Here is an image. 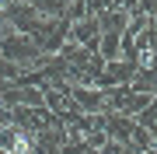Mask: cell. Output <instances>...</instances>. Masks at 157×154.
I'll use <instances>...</instances> for the list:
<instances>
[{
    "label": "cell",
    "instance_id": "6da1fadb",
    "mask_svg": "<svg viewBox=\"0 0 157 154\" xmlns=\"http://www.w3.org/2000/svg\"><path fill=\"white\" fill-rule=\"evenodd\" d=\"M11 154H39V151H35V144H32L28 133L14 130V133H11Z\"/></svg>",
    "mask_w": 157,
    "mask_h": 154
},
{
    "label": "cell",
    "instance_id": "7a4b0ae2",
    "mask_svg": "<svg viewBox=\"0 0 157 154\" xmlns=\"http://www.w3.org/2000/svg\"><path fill=\"white\" fill-rule=\"evenodd\" d=\"M7 4H11V0H0V14H4V11H7Z\"/></svg>",
    "mask_w": 157,
    "mask_h": 154
}]
</instances>
